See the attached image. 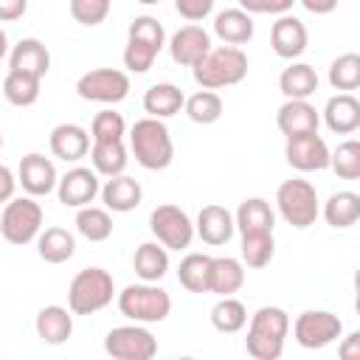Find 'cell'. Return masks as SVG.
Segmentation results:
<instances>
[{
    "mask_svg": "<svg viewBox=\"0 0 360 360\" xmlns=\"http://www.w3.org/2000/svg\"><path fill=\"white\" fill-rule=\"evenodd\" d=\"M290 332V315L281 307H259L248 321L245 349L253 360H278L284 352V338Z\"/></svg>",
    "mask_w": 360,
    "mask_h": 360,
    "instance_id": "cell-1",
    "label": "cell"
},
{
    "mask_svg": "<svg viewBox=\"0 0 360 360\" xmlns=\"http://www.w3.org/2000/svg\"><path fill=\"white\" fill-rule=\"evenodd\" d=\"M129 152L149 172H160V169L172 166L174 143H172V135H169V127L163 124V118L146 115V118L135 121L129 129Z\"/></svg>",
    "mask_w": 360,
    "mask_h": 360,
    "instance_id": "cell-2",
    "label": "cell"
},
{
    "mask_svg": "<svg viewBox=\"0 0 360 360\" xmlns=\"http://www.w3.org/2000/svg\"><path fill=\"white\" fill-rule=\"evenodd\" d=\"M191 70H194V82L202 90L233 87L248 76V53L239 45H219L211 48Z\"/></svg>",
    "mask_w": 360,
    "mask_h": 360,
    "instance_id": "cell-3",
    "label": "cell"
},
{
    "mask_svg": "<svg viewBox=\"0 0 360 360\" xmlns=\"http://www.w3.org/2000/svg\"><path fill=\"white\" fill-rule=\"evenodd\" d=\"M118 312L135 323H160L172 312V295L158 287V281H141V284H127L118 298Z\"/></svg>",
    "mask_w": 360,
    "mask_h": 360,
    "instance_id": "cell-4",
    "label": "cell"
},
{
    "mask_svg": "<svg viewBox=\"0 0 360 360\" xmlns=\"http://www.w3.org/2000/svg\"><path fill=\"white\" fill-rule=\"evenodd\" d=\"M115 281L104 267H84L68 284V309L73 315H93L112 304Z\"/></svg>",
    "mask_w": 360,
    "mask_h": 360,
    "instance_id": "cell-5",
    "label": "cell"
},
{
    "mask_svg": "<svg viewBox=\"0 0 360 360\" xmlns=\"http://www.w3.org/2000/svg\"><path fill=\"white\" fill-rule=\"evenodd\" d=\"M276 208L281 214V219L298 231L315 225L318 214H321V202H318V191L309 180H301V177H292V180H284L278 188H276Z\"/></svg>",
    "mask_w": 360,
    "mask_h": 360,
    "instance_id": "cell-6",
    "label": "cell"
},
{
    "mask_svg": "<svg viewBox=\"0 0 360 360\" xmlns=\"http://www.w3.org/2000/svg\"><path fill=\"white\" fill-rule=\"evenodd\" d=\"M42 231V205L28 197H11L0 214V236L8 245H28Z\"/></svg>",
    "mask_w": 360,
    "mask_h": 360,
    "instance_id": "cell-7",
    "label": "cell"
},
{
    "mask_svg": "<svg viewBox=\"0 0 360 360\" xmlns=\"http://www.w3.org/2000/svg\"><path fill=\"white\" fill-rule=\"evenodd\" d=\"M149 231L155 233V239L166 248V250H186L194 239V222L191 217L174 205V202H163L158 208H152L149 214Z\"/></svg>",
    "mask_w": 360,
    "mask_h": 360,
    "instance_id": "cell-8",
    "label": "cell"
},
{
    "mask_svg": "<svg viewBox=\"0 0 360 360\" xmlns=\"http://www.w3.org/2000/svg\"><path fill=\"white\" fill-rule=\"evenodd\" d=\"M104 352L112 360H152L158 354V340L143 323L112 326L104 338Z\"/></svg>",
    "mask_w": 360,
    "mask_h": 360,
    "instance_id": "cell-9",
    "label": "cell"
},
{
    "mask_svg": "<svg viewBox=\"0 0 360 360\" xmlns=\"http://www.w3.org/2000/svg\"><path fill=\"white\" fill-rule=\"evenodd\" d=\"M76 93L84 101L96 104H118L129 96V76L118 68H93L79 76Z\"/></svg>",
    "mask_w": 360,
    "mask_h": 360,
    "instance_id": "cell-10",
    "label": "cell"
},
{
    "mask_svg": "<svg viewBox=\"0 0 360 360\" xmlns=\"http://www.w3.org/2000/svg\"><path fill=\"white\" fill-rule=\"evenodd\" d=\"M343 335V321L326 309H304L292 323V338L304 349H323Z\"/></svg>",
    "mask_w": 360,
    "mask_h": 360,
    "instance_id": "cell-11",
    "label": "cell"
},
{
    "mask_svg": "<svg viewBox=\"0 0 360 360\" xmlns=\"http://www.w3.org/2000/svg\"><path fill=\"white\" fill-rule=\"evenodd\" d=\"M284 158L298 172H321L329 169V146L318 132L292 135L284 143Z\"/></svg>",
    "mask_w": 360,
    "mask_h": 360,
    "instance_id": "cell-12",
    "label": "cell"
},
{
    "mask_svg": "<svg viewBox=\"0 0 360 360\" xmlns=\"http://www.w3.org/2000/svg\"><path fill=\"white\" fill-rule=\"evenodd\" d=\"M101 191V183H98V174L87 166H73L68 169L59 183H56V197L65 208H82V205H90L96 200V194Z\"/></svg>",
    "mask_w": 360,
    "mask_h": 360,
    "instance_id": "cell-13",
    "label": "cell"
},
{
    "mask_svg": "<svg viewBox=\"0 0 360 360\" xmlns=\"http://www.w3.org/2000/svg\"><path fill=\"white\" fill-rule=\"evenodd\" d=\"M17 183L22 186L25 194L31 197H45L51 191H56V183H59V174H56V166L51 158L39 155V152H28L20 166H17Z\"/></svg>",
    "mask_w": 360,
    "mask_h": 360,
    "instance_id": "cell-14",
    "label": "cell"
},
{
    "mask_svg": "<svg viewBox=\"0 0 360 360\" xmlns=\"http://www.w3.org/2000/svg\"><path fill=\"white\" fill-rule=\"evenodd\" d=\"M208 51H211V34L197 22H188V25L177 28L169 39V53L183 68H194Z\"/></svg>",
    "mask_w": 360,
    "mask_h": 360,
    "instance_id": "cell-15",
    "label": "cell"
},
{
    "mask_svg": "<svg viewBox=\"0 0 360 360\" xmlns=\"http://www.w3.org/2000/svg\"><path fill=\"white\" fill-rule=\"evenodd\" d=\"M307 42H309L307 25L298 17H292L290 11L287 14H278V20L270 28V45H273L276 56L292 62V59H298L307 51Z\"/></svg>",
    "mask_w": 360,
    "mask_h": 360,
    "instance_id": "cell-16",
    "label": "cell"
},
{
    "mask_svg": "<svg viewBox=\"0 0 360 360\" xmlns=\"http://www.w3.org/2000/svg\"><path fill=\"white\" fill-rule=\"evenodd\" d=\"M318 124H321V115L307 98H287L276 112V127L284 138L318 132Z\"/></svg>",
    "mask_w": 360,
    "mask_h": 360,
    "instance_id": "cell-17",
    "label": "cell"
},
{
    "mask_svg": "<svg viewBox=\"0 0 360 360\" xmlns=\"http://www.w3.org/2000/svg\"><path fill=\"white\" fill-rule=\"evenodd\" d=\"M48 146H51L53 158H59L65 163H76L90 152V132L79 124H56L51 129Z\"/></svg>",
    "mask_w": 360,
    "mask_h": 360,
    "instance_id": "cell-18",
    "label": "cell"
},
{
    "mask_svg": "<svg viewBox=\"0 0 360 360\" xmlns=\"http://www.w3.org/2000/svg\"><path fill=\"white\" fill-rule=\"evenodd\" d=\"M236 225H233V214L225 205H202L194 222V233L205 242V245H225L233 236Z\"/></svg>",
    "mask_w": 360,
    "mask_h": 360,
    "instance_id": "cell-19",
    "label": "cell"
},
{
    "mask_svg": "<svg viewBox=\"0 0 360 360\" xmlns=\"http://www.w3.org/2000/svg\"><path fill=\"white\" fill-rule=\"evenodd\" d=\"M101 200H104V208L107 211H115V214H127V211H135L143 200V188L135 177L129 174H115V177H107V183L101 186Z\"/></svg>",
    "mask_w": 360,
    "mask_h": 360,
    "instance_id": "cell-20",
    "label": "cell"
},
{
    "mask_svg": "<svg viewBox=\"0 0 360 360\" xmlns=\"http://www.w3.org/2000/svg\"><path fill=\"white\" fill-rule=\"evenodd\" d=\"M34 329H37V338L48 346H62L70 335H73V312L68 307H59V304H48L37 312V321H34Z\"/></svg>",
    "mask_w": 360,
    "mask_h": 360,
    "instance_id": "cell-21",
    "label": "cell"
},
{
    "mask_svg": "<svg viewBox=\"0 0 360 360\" xmlns=\"http://www.w3.org/2000/svg\"><path fill=\"white\" fill-rule=\"evenodd\" d=\"M51 68V53L45 48V42L25 37L20 39L11 51H8V70H20V73H31V76H45Z\"/></svg>",
    "mask_w": 360,
    "mask_h": 360,
    "instance_id": "cell-22",
    "label": "cell"
},
{
    "mask_svg": "<svg viewBox=\"0 0 360 360\" xmlns=\"http://www.w3.org/2000/svg\"><path fill=\"white\" fill-rule=\"evenodd\" d=\"M323 121L335 135H352L360 129V101L352 93H338L323 107Z\"/></svg>",
    "mask_w": 360,
    "mask_h": 360,
    "instance_id": "cell-23",
    "label": "cell"
},
{
    "mask_svg": "<svg viewBox=\"0 0 360 360\" xmlns=\"http://www.w3.org/2000/svg\"><path fill=\"white\" fill-rule=\"evenodd\" d=\"M233 225L239 233H273L276 214L264 197H248L239 202L233 214Z\"/></svg>",
    "mask_w": 360,
    "mask_h": 360,
    "instance_id": "cell-24",
    "label": "cell"
},
{
    "mask_svg": "<svg viewBox=\"0 0 360 360\" xmlns=\"http://www.w3.org/2000/svg\"><path fill=\"white\" fill-rule=\"evenodd\" d=\"M245 284V264L233 256H211L208 273V292L214 295H233Z\"/></svg>",
    "mask_w": 360,
    "mask_h": 360,
    "instance_id": "cell-25",
    "label": "cell"
},
{
    "mask_svg": "<svg viewBox=\"0 0 360 360\" xmlns=\"http://www.w3.org/2000/svg\"><path fill=\"white\" fill-rule=\"evenodd\" d=\"M214 34L225 45H245L253 39V14L242 8H225L214 17Z\"/></svg>",
    "mask_w": 360,
    "mask_h": 360,
    "instance_id": "cell-26",
    "label": "cell"
},
{
    "mask_svg": "<svg viewBox=\"0 0 360 360\" xmlns=\"http://www.w3.org/2000/svg\"><path fill=\"white\" fill-rule=\"evenodd\" d=\"M183 104H186V96L172 82H158L143 93V110L152 118H172L183 110Z\"/></svg>",
    "mask_w": 360,
    "mask_h": 360,
    "instance_id": "cell-27",
    "label": "cell"
},
{
    "mask_svg": "<svg viewBox=\"0 0 360 360\" xmlns=\"http://www.w3.org/2000/svg\"><path fill=\"white\" fill-rule=\"evenodd\" d=\"M37 253L48 264H62L76 253V239L68 228L51 225L45 231H39V236H37Z\"/></svg>",
    "mask_w": 360,
    "mask_h": 360,
    "instance_id": "cell-28",
    "label": "cell"
},
{
    "mask_svg": "<svg viewBox=\"0 0 360 360\" xmlns=\"http://www.w3.org/2000/svg\"><path fill=\"white\" fill-rule=\"evenodd\" d=\"M318 82L321 79L312 65L290 62V68H284L278 76V90L284 93V98H309L318 90Z\"/></svg>",
    "mask_w": 360,
    "mask_h": 360,
    "instance_id": "cell-29",
    "label": "cell"
},
{
    "mask_svg": "<svg viewBox=\"0 0 360 360\" xmlns=\"http://www.w3.org/2000/svg\"><path fill=\"white\" fill-rule=\"evenodd\" d=\"M132 267L141 281H160L169 273V250L160 242H143L132 256Z\"/></svg>",
    "mask_w": 360,
    "mask_h": 360,
    "instance_id": "cell-30",
    "label": "cell"
},
{
    "mask_svg": "<svg viewBox=\"0 0 360 360\" xmlns=\"http://www.w3.org/2000/svg\"><path fill=\"white\" fill-rule=\"evenodd\" d=\"M127 160L129 158H127L124 141H93V146H90V163H93L96 174H104V177L124 174Z\"/></svg>",
    "mask_w": 360,
    "mask_h": 360,
    "instance_id": "cell-31",
    "label": "cell"
},
{
    "mask_svg": "<svg viewBox=\"0 0 360 360\" xmlns=\"http://www.w3.org/2000/svg\"><path fill=\"white\" fill-rule=\"evenodd\" d=\"M323 219L332 228H352L360 219V194L354 191H335L323 202Z\"/></svg>",
    "mask_w": 360,
    "mask_h": 360,
    "instance_id": "cell-32",
    "label": "cell"
},
{
    "mask_svg": "<svg viewBox=\"0 0 360 360\" xmlns=\"http://www.w3.org/2000/svg\"><path fill=\"white\" fill-rule=\"evenodd\" d=\"M76 231L87 242H104L112 236V217L107 208L82 205V208H76Z\"/></svg>",
    "mask_w": 360,
    "mask_h": 360,
    "instance_id": "cell-33",
    "label": "cell"
},
{
    "mask_svg": "<svg viewBox=\"0 0 360 360\" xmlns=\"http://www.w3.org/2000/svg\"><path fill=\"white\" fill-rule=\"evenodd\" d=\"M211 326L217 329V332H225V335H233V332H239V329H245V323H248V309H245V304L239 301V298H233V295H219V301L211 307Z\"/></svg>",
    "mask_w": 360,
    "mask_h": 360,
    "instance_id": "cell-34",
    "label": "cell"
},
{
    "mask_svg": "<svg viewBox=\"0 0 360 360\" xmlns=\"http://www.w3.org/2000/svg\"><path fill=\"white\" fill-rule=\"evenodd\" d=\"M39 76L31 73H20V70H8L3 79V96L8 104L14 107H31L39 98Z\"/></svg>",
    "mask_w": 360,
    "mask_h": 360,
    "instance_id": "cell-35",
    "label": "cell"
},
{
    "mask_svg": "<svg viewBox=\"0 0 360 360\" xmlns=\"http://www.w3.org/2000/svg\"><path fill=\"white\" fill-rule=\"evenodd\" d=\"M208 273H211V256L205 253H188L180 259L177 281L188 292H208Z\"/></svg>",
    "mask_w": 360,
    "mask_h": 360,
    "instance_id": "cell-36",
    "label": "cell"
},
{
    "mask_svg": "<svg viewBox=\"0 0 360 360\" xmlns=\"http://www.w3.org/2000/svg\"><path fill=\"white\" fill-rule=\"evenodd\" d=\"M183 110H186V115H188L194 124H214V121L222 118L225 104H222V98H219L217 90H197L194 96L186 98Z\"/></svg>",
    "mask_w": 360,
    "mask_h": 360,
    "instance_id": "cell-37",
    "label": "cell"
},
{
    "mask_svg": "<svg viewBox=\"0 0 360 360\" xmlns=\"http://www.w3.org/2000/svg\"><path fill=\"white\" fill-rule=\"evenodd\" d=\"M329 84L340 93H352L360 87V56L357 53H340L329 65Z\"/></svg>",
    "mask_w": 360,
    "mask_h": 360,
    "instance_id": "cell-38",
    "label": "cell"
},
{
    "mask_svg": "<svg viewBox=\"0 0 360 360\" xmlns=\"http://www.w3.org/2000/svg\"><path fill=\"white\" fill-rule=\"evenodd\" d=\"M273 253H276L273 233H242V264L262 270L270 264Z\"/></svg>",
    "mask_w": 360,
    "mask_h": 360,
    "instance_id": "cell-39",
    "label": "cell"
},
{
    "mask_svg": "<svg viewBox=\"0 0 360 360\" xmlns=\"http://www.w3.org/2000/svg\"><path fill=\"white\" fill-rule=\"evenodd\" d=\"M329 169L340 180H357L360 177V141L349 138L338 143V149L329 152Z\"/></svg>",
    "mask_w": 360,
    "mask_h": 360,
    "instance_id": "cell-40",
    "label": "cell"
},
{
    "mask_svg": "<svg viewBox=\"0 0 360 360\" xmlns=\"http://www.w3.org/2000/svg\"><path fill=\"white\" fill-rule=\"evenodd\" d=\"M127 39H135V42H141V45H149V48H155V51L160 53L163 45H166V31H163V25L158 22V17L141 14V17H135V20L129 22Z\"/></svg>",
    "mask_w": 360,
    "mask_h": 360,
    "instance_id": "cell-41",
    "label": "cell"
},
{
    "mask_svg": "<svg viewBox=\"0 0 360 360\" xmlns=\"http://www.w3.org/2000/svg\"><path fill=\"white\" fill-rule=\"evenodd\" d=\"M127 135V121L121 112L115 110H101L93 115V124H90V138L93 141H124Z\"/></svg>",
    "mask_w": 360,
    "mask_h": 360,
    "instance_id": "cell-42",
    "label": "cell"
},
{
    "mask_svg": "<svg viewBox=\"0 0 360 360\" xmlns=\"http://www.w3.org/2000/svg\"><path fill=\"white\" fill-rule=\"evenodd\" d=\"M110 6H112V0H70V17L79 25L93 28V25L107 20Z\"/></svg>",
    "mask_w": 360,
    "mask_h": 360,
    "instance_id": "cell-43",
    "label": "cell"
},
{
    "mask_svg": "<svg viewBox=\"0 0 360 360\" xmlns=\"http://www.w3.org/2000/svg\"><path fill=\"white\" fill-rule=\"evenodd\" d=\"M158 59V51L149 48V45H141L135 39H127V48H124V68L129 73H146Z\"/></svg>",
    "mask_w": 360,
    "mask_h": 360,
    "instance_id": "cell-44",
    "label": "cell"
},
{
    "mask_svg": "<svg viewBox=\"0 0 360 360\" xmlns=\"http://www.w3.org/2000/svg\"><path fill=\"white\" fill-rule=\"evenodd\" d=\"M295 0H239V8L248 14H287Z\"/></svg>",
    "mask_w": 360,
    "mask_h": 360,
    "instance_id": "cell-45",
    "label": "cell"
},
{
    "mask_svg": "<svg viewBox=\"0 0 360 360\" xmlns=\"http://www.w3.org/2000/svg\"><path fill=\"white\" fill-rule=\"evenodd\" d=\"M214 3L217 0H174V8H177V14L183 20L200 22V20H205L214 11Z\"/></svg>",
    "mask_w": 360,
    "mask_h": 360,
    "instance_id": "cell-46",
    "label": "cell"
},
{
    "mask_svg": "<svg viewBox=\"0 0 360 360\" xmlns=\"http://www.w3.org/2000/svg\"><path fill=\"white\" fill-rule=\"evenodd\" d=\"M28 11V0H0V22H14Z\"/></svg>",
    "mask_w": 360,
    "mask_h": 360,
    "instance_id": "cell-47",
    "label": "cell"
},
{
    "mask_svg": "<svg viewBox=\"0 0 360 360\" xmlns=\"http://www.w3.org/2000/svg\"><path fill=\"white\" fill-rule=\"evenodd\" d=\"M14 188H17V177L8 166L0 163V205H6L11 197H14Z\"/></svg>",
    "mask_w": 360,
    "mask_h": 360,
    "instance_id": "cell-48",
    "label": "cell"
},
{
    "mask_svg": "<svg viewBox=\"0 0 360 360\" xmlns=\"http://www.w3.org/2000/svg\"><path fill=\"white\" fill-rule=\"evenodd\" d=\"M338 354H340L343 360H357V357H360V332L346 335V340L338 346Z\"/></svg>",
    "mask_w": 360,
    "mask_h": 360,
    "instance_id": "cell-49",
    "label": "cell"
},
{
    "mask_svg": "<svg viewBox=\"0 0 360 360\" xmlns=\"http://www.w3.org/2000/svg\"><path fill=\"white\" fill-rule=\"evenodd\" d=\"M309 14H329V11H335L338 8V3L340 0H298Z\"/></svg>",
    "mask_w": 360,
    "mask_h": 360,
    "instance_id": "cell-50",
    "label": "cell"
},
{
    "mask_svg": "<svg viewBox=\"0 0 360 360\" xmlns=\"http://www.w3.org/2000/svg\"><path fill=\"white\" fill-rule=\"evenodd\" d=\"M6 53H8V37H6V31L0 28V62L6 59Z\"/></svg>",
    "mask_w": 360,
    "mask_h": 360,
    "instance_id": "cell-51",
    "label": "cell"
},
{
    "mask_svg": "<svg viewBox=\"0 0 360 360\" xmlns=\"http://www.w3.org/2000/svg\"><path fill=\"white\" fill-rule=\"evenodd\" d=\"M138 3H143V6H155V3H160V0H138Z\"/></svg>",
    "mask_w": 360,
    "mask_h": 360,
    "instance_id": "cell-52",
    "label": "cell"
},
{
    "mask_svg": "<svg viewBox=\"0 0 360 360\" xmlns=\"http://www.w3.org/2000/svg\"><path fill=\"white\" fill-rule=\"evenodd\" d=\"M3 143H6V141H3V132H0V149H3Z\"/></svg>",
    "mask_w": 360,
    "mask_h": 360,
    "instance_id": "cell-53",
    "label": "cell"
}]
</instances>
